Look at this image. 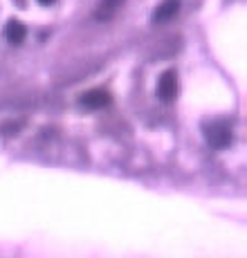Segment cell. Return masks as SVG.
<instances>
[{"mask_svg":"<svg viewBox=\"0 0 247 258\" xmlns=\"http://www.w3.org/2000/svg\"><path fill=\"white\" fill-rule=\"evenodd\" d=\"M110 103H112L110 92L103 90V88H92V90L83 92L79 97V106L88 108V110H101V108H108Z\"/></svg>","mask_w":247,"mask_h":258,"instance_id":"obj_2","label":"cell"},{"mask_svg":"<svg viewBox=\"0 0 247 258\" xmlns=\"http://www.w3.org/2000/svg\"><path fill=\"white\" fill-rule=\"evenodd\" d=\"M36 3H38V5H45V7H49V5H54L56 0H36Z\"/></svg>","mask_w":247,"mask_h":258,"instance_id":"obj_7","label":"cell"},{"mask_svg":"<svg viewBox=\"0 0 247 258\" xmlns=\"http://www.w3.org/2000/svg\"><path fill=\"white\" fill-rule=\"evenodd\" d=\"M121 5H124V0H101V3H99V7H97L95 18H97V21H110Z\"/></svg>","mask_w":247,"mask_h":258,"instance_id":"obj_6","label":"cell"},{"mask_svg":"<svg viewBox=\"0 0 247 258\" xmlns=\"http://www.w3.org/2000/svg\"><path fill=\"white\" fill-rule=\"evenodd\" d=\"M27 36V27L21 21H9L5 25V38H7L12 45H21Z\"/></svg>","mask_w":247,"mask_h":258,"instance_id":"obj_5","label":"cell"},{"mask_svg":"<svg viewBox=\"0 0 247 258\" xmlns=\"http://www.w3.org/2000/svg\"><path fill=\"white\" fill-rule=\"evenodd\" d=\"M157 97L162 103H171L177 97V74L175 70H166L162 72L160 81H157Z\"/></svg>","mask_w":247,"mask_h":258,"instance_id":"obj_3","label":"cell"},{"mask_svg":"<svg viewBox=\"0 0 247 258\" xmlns=\"http://www.w3.org/2000/svg\"><path fill=\"white\" fill-rule=\"evenodd\" d=\"M177 12H180V0H162V3L155 7V12H153L151 21L153 23H166V21H171Z\"/></svg>","mask_w":247,"mask_h":258,"instance_id":"obj_4","label":"cell"},{"mask_svg":"<svg viewBox=\"0 0 247 258\" xmlns=\"http://www.w3.org/2000/svg\"><path fill=\"white\" fill-rule=\"evenodd\" d=\"M205 137L207 144L214 148H227L231 144V128L225 121H211L205 128Z\"/></svg>","mask_w":247,"mask_h":258,"instance_id":"obj_1","label":"cell"}]
</instances>
